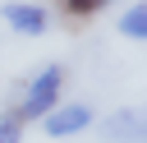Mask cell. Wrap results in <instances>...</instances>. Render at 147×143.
<instances>
[{
    "mask_svg": "<svg viewBox=\"0 0 147 143\" xmlns=\"http://www.w3.org/2000/svg\"><path fill=\"white\" fill-rule=\"evenodd\" d=\"M60 88H64V69L60 65H46L32 83H28V92H23V101L9 111L18 125H28V120H41L46 111H55V101H60Z\"/></svg>",
    "mask_w": 147,
    "mask_h": 143,
    "instance_id": "6da1fadb",
    "label": "cell"
},
{
    "mask_svg": "<svg viewBox=\"0 0 147 143\" xmlns=\"http://www.w3.org/2000/svg\"><path fill=\"white\" fill-rule=\"evenodd\" d=\"M87 125H92V106H83V101L55 106V111L41 115V129H46L51 138H69V134H78V129H87Z\"/></svg>",
    "mask_w": 147,
    "mask_h": 143,
    "instance_id": "7a4b0ae2",
    "label": "cell"
},
{
    "mask_svg": "<svg viewBox=\"0 0 147 143\" xmlns=\"http://www.w3.org/2000/svg\"><path fill=\"white\" fill-rule=\"evenodd\" d=\"M5 23H9L14 32H23V37H41V32L51 28V14H46L41 5L14 0V5H5Z\"/></svg>",
    "mask_w": 147,
    "mask_h": 143,
    "instance_id": "3957f363",
    "label": "cell"
},
{
    "mask_svg": "<svg viewBox=\"0 0 147 143\" xmlns=\"http://www.w3.org/2000/svg\"><path fill=\"white\" fill-rule=\"evenodd\" d=\"M106 138L110 143H142V111L129 106V111H115L106 120Z\"/></svg>",
    "mask_w": 147,
    "mask_h": 143,
    "instance_id": "277c9868",
    "label": "cell"
},
{
    "mask_svg": "<svg viewBox=\"0 0 147 143\" xmlns=\"http://www.w3.org/2000/svg\"><path fill=\"white\" fill-rule=\"evenodd\" d=\"M119 32L133 37V42H142V37H147V5H133V9L119 18Z\"/></svg>",
    "mask_w": 147,
    "mask_h": 143,
    "instance_id": "5b68a950",
    "label": "cell"
},
{
    "mask_svg": "<svg viewBox=\"0 0 147 143\" xmlns=\"http://www.w3.org/2000/svg\"><path fill=\"white\" fill-rule=\"evenodd\" d=\"M64 14H74V18H92V14H101L110 0H55Z\"/></svg>",
    "mask_w": 147,
    "mask_h": 143,
    "instance_id": "8992f818",
    "label": "cell"
},
{
    "mask_svg": "<svg viewBox=\"0 0 147 143\" xmlns=\"http://www.w3.org/2000/svg\"><path fill=\"white\" fill-rule=\"evenodd\" d=\"M18 134H23V125H18L14 115H5V120H0V143H18Z\"/></svg>",
    "mask_w": 147,
    "mask_h": 143,
    "instance_id": "52a82bcc",
    "label": "cell"
}]
</instances>
